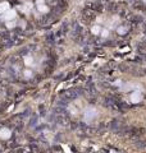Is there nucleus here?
<instances>
[{"instance_id": "39448f33", "label": "nucleus", "mask_w": 146, "mask_h": 153, "mask_svg": "<svg viewBox=\"0 0 146 153\" xmlns=\"http://www.w3.org/2000/svg\"><path fill=\"white\" fill-rule=\"evenodd\" d=\"M131 22L135 24H138V23H142V22H144V18H142L141 15H133V17H131Z\"/></svg>"}, {"instance_id": "1a4fd4ad", "label": "nucleus", "mask_w": 146, "mask_h": 153, "mask_svg": "<svg viewBox=\"0 0 146 153\" xmlns=\"http://www.w3.org/2000/svg\"><path fill=\"white\" fill-rule=\"evenodd\" d=\"M30 125H31V126H36V125H37V116H36V115H35L34 117H31Z\"/></svg>"}, {"instance_id": "ddd939ff", "label": "nucleus", "mask_w": 146, "mask_h": 153, "mask_svg": "<svg viewBox=\"0 0 146 153\" xmlns=\"http://www.w3.org/2000/svg\"><path fill=\"white\" fill-rule=\"evenodd\" d=\"M133 61H135V63H141V61H142V57H141V56H136L135 59H133Z\"/></svg>"}, {"instance_id": "20e7f679", "label": "nucleus", "mask_w": 146, "mask_h": 153, "mask_svg": "<svg viewBox=\"0 0 146 153\" xmlns=\"http://www.w3.org/2000/svg\"><path fill=\"white\" fill-rule=\"evenodd\" d=\"M89 5L91 6L92 10H95V12H97V13L103 12V5L100 4V3H91V4H89Z\"/></svg>"}, {"instance_id": "0eeeda50", "label": "nucleus", "mask_w": 146, "mask_h": 153, "mask_svg": "<svg viewBox=\"0 0 146 153\" xmlns=\"http://www.w3.org/2000/svg\"><path fill=\"white\" fill-rule=\"evenodd\" d=\"M68 30H69V24L67 23V22H64L63 26H61V28H60V33H63V34H66Z\"/></svg>"}, {"instance_id": "7ed1b4c3", "label": "nucleus", "mask_w": 146, "mask_h": 153, "mask_svg": "<svg viewBox=\"0 0 146 153\" xmlns=\"http://www.w3.org/2000/svg\"><path fill=\"white\" fill-rule=\"evenodd\" d=\"M85 91L87 92V93H90V94H94L96 92V88H95V85H94V83L92 82H87L86 83V87H85Z\"/></svg>"}, {"instance_id": "dca6fc26", "label": "nucleus", "mask_w": 146, "mask_h": 153, "mask_svg": "<svg viewBox=\"0 0 146 153\" xmlns=\"http://www.w3.org/2000/svg\"><path fill=\"white\" fill-rule=\"evenodd\" d=\"M53 149H54V151H61V148H60V147H58V145H54Z\"/></svg>"}, {"instance_id": "f257e3e1", "label": "nucleus", "mask_w": 146, "mask_h": 153, "mask_svg": "<svg viewBox=\"0 0 146 153\" xmlns=\"http://www.w3.org/2000/svg\"><path fill=\"white\" fill-rule=\"evenodd\" d=\"M82 93H83V88H72V89H68V91H64L60 96L67 98V100H74V98H77Z\"/></svg>"}, {"instance_id": "423d86ee", "label": "nucleus", "mask_w": 146, "mask_h": 153, "mask_svg": "<svg viewBox=\"0 0 146 153\" xmlns=\"http://www.w3.org/2000/svg\"><path fill=\"white\" fill-rule=\"evenodd\" d=\"M135 145L138 147V148H146V142L140 139H135Z\"/></svg>"}, {"instance_id": "2eb2a0df", "label": "nucleus", "mask_w": 146, "mask_h": 153, "mask_svg": "<svg viewBox=\"0 0 146 153\" xmlns=\"http://www.w3.org/2000/svg\"><path fill=\"white\" fill-rule=\"evenodd\" d=\"M30 149H31V151H38V148H37L36 145H31V147H30Z\"/></svg>"}, {"instance_id": "9b49d317", "label": "nucleus", "mask_w": 146, "mask_h": 153, "mask_svg": "<svg viewBox=\"0 0 146 153\" xmlns=\"http://www.w3.org/2000/svg\"><path fill=\"white\" fill-rule=\"evenodd\" d=\"M115 9H117V5H115V4H113V3H110V4L108 5V10L113 12V10H115Z\"/></svg>"}, {"instance_id": "f03ea898", "label": "nucleus", "mask_w": 146, "mask_h": 153, "mask_svg": "<svg viewBox=\"0 0 146 153\" xmlns=\"http://www.w3.org/2000/svg\"><path fill=\"white\" fill-rule=\"evenodd\" d=\"M123 125V123L121 120H118V119H114V120H112L109 123V129L112 130V132H117V130L119 129Z\"/></svg>"}, {"instance_id": "6e6552de", "label": "nucleus", "mask_w": 146, "mask_h": 153, "mask_svg": "<svg viewBox=\"0 0 146 153\" xmlns=\"http://www.w3.org/2000/svg\"><path fill=\"white\" fill-rule=\"evenodd\" d=\"M28 52H30V51H28V47H23V49H21V50L18 51V55L24 56V55H27Z\"/></svg>"}, {"instance_id": "f8f14e48", "label": "nucleus", "mask_w": 146, "mask_h": 153, "mask_svg": "<svg viewBox=\"0 0 146 153\" xmlns=\"http://www.w3.org/2000/svg\"><path fill=\"white\" fill-rule=\"evenodd\" d=\"M118 68H119V70H122V72H126V70H128V66L127 65H123V64H121Z\"/></svg>"}, {"instance_id": "9d476101", "label": "nucleus", "mask_w": 146, "mask_h": 153, "mask_svg": "<svg viewBox=\"0 0 146 153\" xmlns=\"http://www.w3.org/2000/svg\"><path fill=\"white\" fill-rule=\"evenodd\" d=\"M46 40H48V42H50V43H54V41H55V37H54V34H53V33L48 34V36H46Z\"/></svg>"}, {"instance_id": "4468645a", "label": "nucleus", "mask_w": 146, "mask_h": 153, "mask_svg": "<svg viewBox=\"0 0 146 153\" xmlns=\"http://www.w3.org/2000/svg\"><path fill=\"white\" fill-rule=\"evenodd\" d=\"M142 31L144 33H146V22H142Z\"/></svg>"}]
</instances>
